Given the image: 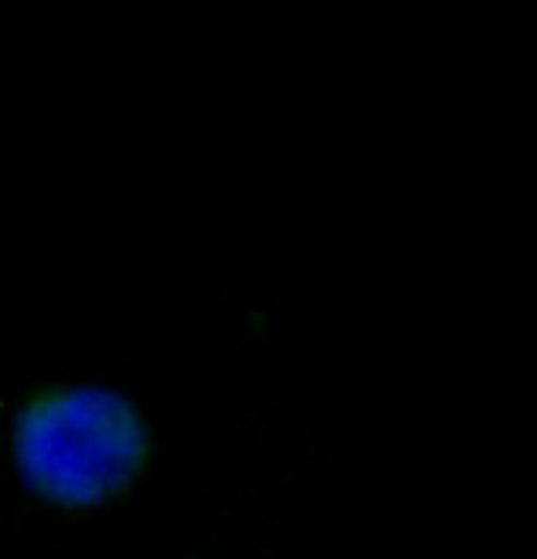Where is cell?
I'll use <instances>...</instances> for the list:
<instances>
[{"instance_id": "1", "label": "cell", "mask_w": 537, "mask_h": 559, "mask_svg": "<svg viewBox=\"0 0 537 559\" xmlns=\"http://www.w3.org/2000/svg\"><path fill=\"white\" fill-rule=\"evenodd\" d=\"M146 453L140 414L110 392L70 388L34 399L15 425V457L40 493L67 504L110 498Z\"/></svg>"}]
</instances>
